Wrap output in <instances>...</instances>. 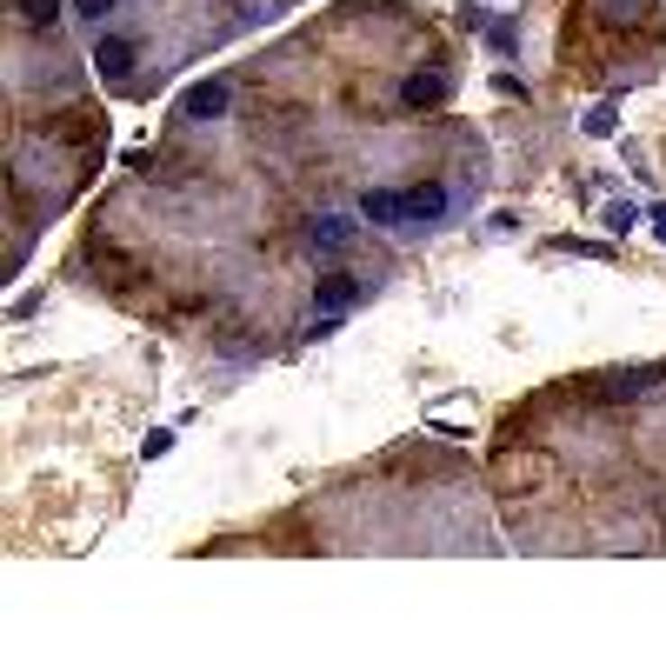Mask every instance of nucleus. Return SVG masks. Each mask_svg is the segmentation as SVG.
Returning <instances> with one entry per match:
<instances>
[{
  "mask_svg": "<svg viewBox=\"0 0 666 666\" xmlns=\"http://www.w3.org/2000/svg\"><path fill=\"white\" fill-rule=\"evenodd\" d=\"M360 214L380 220V227H394V220L406 214V194H387V187H373V194H360Z\"/></svg>",
  "mask_w": 666,
  "mask_h": 666,
  "instance_id": "nucleus-4",
  "label": "nucleus"
},
{
  "mask_svg": "<svg viewBox=\"0 0 666 666\" xmlns=\"http://www.w3.org/2000/svg\"><path fill=\"white\" fill-rule=\"evenodd\" d=\"M440 207H447V187H433V180H426V187H406V214H414V220H433Z\"/></svg>",
  "mask_w": 666,
  "mask_h": 666,
  "instance_id": "nucleus-5",
  "label": "nucleus"
},
{
  "mask_svg": "<svg viewBox=\"0 0 666 666\" xmlns=\"http://www.w3.org/2000/svg\"><path fill=\"white\" fill-rule=\"evenodd\" d=\"M306 241H314V247H340V241H347V220H340V214L314 220V233H306Z\"/></svg>",
  "mask_w": 666,
  "mask_h": 666,
  "instance_id": "nucleus-7",
  "label": "nucleus"
},
{
  "mask_svg": "<svg viewBox=\"0 0 666 666\" xmlns=\"http://www.w3.org/2000/svg\"><path fill=\"white\" fill-rule=\"evenodd\" d=\"M94 60H100V74L121 80L127 67H133V41H100V47H94Z\"/></svg>",
  "mask_w": 666,
  "mask_h": 666,
  "instance_id": "nucleus-6",
  "label": "nucleus"
},
{
  "mask_svg": "<svg viewBox=\"0 0 666 666\" xmlns=\"http://www.w3.org/2000/svg\"><path fill=\"white\" fill-rule=\"evenodd\" d=\"M74 7H80V14H87V21H107V14H114V7H121V0H74Z\"/></svg>",
  "mask_w": 666,
  "mask_h": 666,
  "instance_id": "nucleus-9",
  "label": "nucleus"
},
{
  "mask_svg": "<svg viewBox=\"0 0 666 666\" xmlns=\"http://www.w3.org/2000/svg\"><path fill=\"white\" fill-rule=\"evenodd\" d=\"M21 14H27V21H41V27H47V21L60 14V0H21Z\"/></svg>",
  "mask_w": 666,
  "mask_h": 666,
  "instance_id": "nucleus-8",
  "label": "nucleus"
},
{
  "mask_svg": "<svg viewBox=\"0 0 666 666\" xmlns=\"http://www.w3.org/2000/svg\"><path fill=\"white\" fill-rule=\"evenodd\" d=\"M227 80H200L194 94H187V114H194V121H220V114H227Z\"/></svg>",
  "mask_w": 666,
  "mask_h": 666,
  "instance_id": "nucleus-2",
  "label": "nucleus"
},
{
  "mask_svg": "<svg viewBox=\"0 0 666 666\" xmlns=\"http://www.w3.org/2000/svg\"><path fill=\"white\" fill-rule=\"evenodd\" d=\"M447 100V74H406L400 80V107H440Z\"/></svg>",
  "mask_w": 666,
  "mask_h": 666,
  "instance_id": "nucleus-1",
  "label": "nucleus"
},
{
  "mask_svg": "<svg viewBox=\"0 0 666 666\" xmlns=\"http://www.w3.org/2000/svg\"><path fill=\"white\" fill-rule=\"evenodd\" d=\"M353 300H360V280H347V273H333V280L314 287V306H320V314H347Z\"/></svg>",
  "mask_w": 666,
  "mask_h": 666,
  "instance_id": "nucleus-3",
  "label": "nucleus"
}]
</instances>
